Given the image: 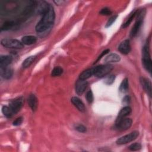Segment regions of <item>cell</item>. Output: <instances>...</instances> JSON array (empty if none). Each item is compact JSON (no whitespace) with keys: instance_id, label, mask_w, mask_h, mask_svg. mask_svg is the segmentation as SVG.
<instances>
[{"instance_id":"35","label":"cell","mask_w":152,"mask_h":152,"mask_svg":"<svg viewBox=\"0 0 152 152\" xmlns=\"http://www.w3.org/2000/svg\"><path fill=\"white\" fill-rule=\"evenodd\" d=\"M54 2L55 4H56L57 5H61L63 2H65V1H54Z\"/></svg>"},{"instance_id":"5","label":"cell","mask_w":152,"mask_h":152,"mask_svg":"<svg viewBox=\"0 0 152 152\" xmlns=\"http://www.w3.org/2000/svg\"><path fill=\"white\" fill-rule=\"evenodd\" d=\"M1 44L5 48L12 49H21L24 46L22 42L14 39H4L1 40Z\"/></svg>"},{"instance_id":"27","label":"cell","mask_w":152,"mask_h":152,"mask_svg":"<svg viewBox=\"0 0 152 152\" xmlns=\"http://www.w3.org/2000/svg\"><path fill=\"white\" fill-rule=\"evenodd\" d=\"M141 148V144L138 142L133 143L129 146V149L131 151H138V150H140Z\"/></svg>"},{"instance_id":"7","label":"cell","mask_w":152,"mask_h":152,"mask_svg":"<svg viewBox=\"0 0 152 152\" xmlns=\"http://www.w3.org/2000/svg\"><path fill=\"white\" fill-rule=\"evenodd\" d=\"M132 119L130 118H123L115 122V128L119 131H125L129 129L132 125Z\"/></svg>"},{"instance_id":"2","label":"cell","mask_w":152,"mask_h":152,"mask_svg":"<svg viewBox=\"0 0 152 152\" xmlns=\"http://www.w3.org/2000/svg\"><path fill=\"white\" fill-rule=\"evenodd\" d=\"M93 69V75L98 78H102L107 75L113 69V66L110 64L98 65L94 68Z\"/></svg>"},{"instance_id":"33","label":"cell","mask_w":152,"mask_h":152,"mask_svg":"<svg viewBox=\"0 0 152 152\" xmlns=\"http://www.w3.org/2000/svg\"><path fill=\"white\" fill-rule=\"evenodd\" d=\"M109 51H110V49H106V50H103L102 53H101V54L98 56V58H97V60L96 61V62H94V64L95 63H96L98 61H99L103 56H104L105 55H106L108 52H109Z\"/></svg>"},{"instance_id":"16","label":"cell","mask_w":152,"mask_h":152,"mask_svg":"<svg viewBox=\"0 0 152 152\" xmlns=\"http://www.w3.org/2000/svg\"><path fill=\"white\" fill-rule=\"evenodd\" d=\"M12 58L8 55H1L0 57V67L8 66L12 62Z\"/></svg>"},{"instance_id":"30","label":"cell","mask_w":152,"mask_h":152,"mask_svg":"<svg viewBox=\"0 0 152 152\" xmlns=\"http://www.w3.org/2000/svg\"><path fill=\"white\" fill-rule=\"evenodd\" d=\"M112 12L108 8H104L100 10L99 14L102 15H109L111 14Z\"/></svg>"},{"instance_id":"15","label":"cell","mask_w":152,"mask_h":152,"mask_svg":"<svg viewBox=\"0 0 152 152\" xmlns=\"http://www.w3.org/2000/svg\"><path fill=\"white\" fill-rule=\"evenodd\" d=\"M28 103L33 111H35L37 108V99L34 94H30L28 98Z\"/></svg>"},{"instance_id":"28","label":"cell","mask_w":152,"mask_h":152,"mask_svg":"<svg viewBox=\"0 0 152 152\" xmlns=\"http://www.w3.org/2000/svg\"><path fill=\"white\" fill-rule=\"evenodd\" d=\"M86 98L88 103H91L93 101V94L91 90H88L86 95Z\"/></svg>"},{"instance_id":"22","label":"cell","mask_w":152,"mask_h":152,"mask_svg":"<svg viewBox=\"0 0 152 152\" xmlns=\"http://www.w3.org/2000/svg\"><path fill=\"white\" fill-rule=\"evenodd\" d=\"M137 12H138V11H137V10H135V11H134L132 14H131V15H130V16L129 17V18L127 19V20L122 24V28H126V27H127L130 24H131V23L132 22V21L133 20V19L134 18V17H135V15H137Z\"/></svg>"},{"instance_id":"1","label":"cell","mask_w":152,"mask_h":152,"mask_svg":"<svg viewBox=\"0 0 152 152\" xmlns=\"http://www.w3.org/2000/svg\"><path fill=\"white\" fill-rule=\"evenodd\" d=\"M55 18V14L53 7L50 4L46 11L43 14L40 21L36 26V31L42 33L46 31L53 25Z\"/></svg>"},{"instance_id":"4","label":"cell","mask_w":152,"mask_h":152,"mask_svg":"<svg viewBox=\"0 0 152 152\" xmlns=\"http://www.w3.org/2000/svg\"><path fill=\"white\" fill-rule=\"evenodd\" d=\"M145 14V11L144 10H141L139 12H138V14H137L138 15V17L137 18V20H136L134 26L132 27V28L131 29V31L130 33L131 37H134L137 34V33L141 26V24L142 23V21H143V18L144 17Z\"/></svg>"},{"instance_id":"12","label":"cell","mask_w":152,"mask_h":152,"mask_svg":"<svg viewBox=\"0 0 152 152\" xmlns=\"http://www.w3.org/2000/svg\"><path fill=\"white\" fill-rule=\"evenodd\" d=\"M72 104L81 112H84L86 110L85 106L83 102L77 97H72L71 99Z\"/></svg>"},{"instance_id":"3","label":"cell","mask_w":152,"mask_h":152,"mask_svg":"<svg viewBox=\"0 0 152 152\" xmlns=\"http://www.w3.org/2000/svg\"><path fill=\"white\" fill-rule=\"evenodd\" d=\"M142 62L144 67L147 71L151 73L152 68V62L150 57L149 48L147 46H144L142 51Z\"/></svg>"},{"instance_id":"17","label":"cell","mask_w":152,"mask_h":152,"mask_svg":"<svg viewBox=\"0 0 152 152\" xmlns=\"http://www.w3.org/2000/svg\"><path fill=\"white\" fill-rule=\"evenodd\" d=\"M120 59H121V58L116 53H111L109 55L107 56L104 58V61L105 63H106L107 64H109L110 63L119 62Z\"/></svg>"},{"instance_id":"34","label":"cell","mask_w":152,"mask_h":152,"mask_svg":"<svg viewBox=\"0 0 152 152\" xmlns=\"http://www.w3.org/2000/svg\"><path fill=\"white\" fill-rule=\"evenodd\" d=\"M129 101H130V97L129 96H125L123 99V103L126 104H128L129 103Z\"/></svg>"},{"instance_id":"23","label":"cell","mask_w":152,"mask_h":152,"mask_svg":"<svg viewBox=\"0 0 152 152\" xmlns=\"http://www.w3.org/2000/svg\"><path fill=\"white\" fill-rule=\"evenodd\" d=\"M2 112L3 114L7 117V118H11L14 115L12 110L10 107V106H4L2 108Z\"/></svg>"},{"instance_id":"14","label":"cell","mask_w":152,"mask_h":152,"mask_svg":"<svg viewBox=\"0 0 152 152\" xmlns=\"http://www.w3.org/2000/svg\"><path fill=\"white\" fill-rule=\"evenodd\" d=\"M0 74L2 78L4 79H10L13 74L12 69L5 66V67H0Z\"/></svg>"},{"instance_id":"13","label":"cell","mask_w":152,"mask_h":152,"mask_svg":"<svg viewBox=\"0 0 152 152\" xmlns=\"http://www.w3.org/2000/svg\"><path fill=\"white\" fill-rule=\"evenodd\" d=\"M131 112V108L128 106L124 107L119 112L118 116L116 119V122L125 118L126 116L129 115Z\"/></svg>"},{"instance_id":"32","label":"cell","mask_w":152,"mask_h":152,"mask_svg":"<svg viewBox=\"0 0 152 152\" xmlns=\"http://www.w3.org/2000/svg\"><path fill=\"white\" fill-rule=\"evenodd\" d=\"M22 122H23V118L19 117L14 121V122H12V124L14 126H18V125H21L22 124Z\"/></svg>"},{"instance_id":"24","label":"cell","mask_w":152,"mask_h":152,"mask_svg":"<svg viewBox=\"0 0 152 152\" xmlns=\"http://www.w3.org/2000/svg\"><path fill=\"white\" fill-rule=\"evenodd\" d=\"M115 79V76L114 75L110 74L108 75H106L104 79V83L107 85H110L112 84Z\"/></svg>"},{"instance_id":"9","label":"cell","mask_w":152,"mask_h":152,"mask_svg":"<svg viewBox=\"0 0 152 152\" xmlns=\"http://www.w3.org/2000/svg\"><path fill=\"white\" fill-rule=\"evenodd\" d=\"M87 85H88V83L86 80H78L75 84L76 93L79 95H81L86 90L87 87Z\"/></svg>"},{"instance_id":"8","label":"cell","mask_w":152,"mask_h":152,"mask_svg":"<svg viewBox=\"0 0 152 152\" xmlns=\"http://www.w3.org/2000/svg\"><path fill=\"white\" fill-rule=\"evenodd\" d=\"M23 104V99L22 97H19L13 100L10 103V107L12 110L14 114L17 113L21 108Z\"/></svg>"},{"instance_id":"31","label":"cell","mask_w":152,"mask_h":152,"mask_svg":"<svg viewBox=\"0 0 152 152\" xmlns=\"http://www.w3.org/2000/svg\"><path fill=\"white\" fill-rule=\"evenodd\" d=\"M75 129L80 132H85L86 131V128L82 124L77 125L75 127Z\"/></svg>"},{"instance_id":"25","label":"cell","mask_w":152,"mask_h":152,"mask_svg":"<svg viewBox=\"0 0 152 152\" xmlns=\"http://www.w3.org/2000/svg\"><path fill=\"white\" fill-rule=\"evenodd\" d=\"M63 72V69L60 66H55L51 73V75L52 77H57L60 75Z\"/></svg>"},{"instance_id":"6","label":"cell","mask_w":152,"mask_h":152,"mask_svg":"<svg viewBox=\"0 0 152 152\" xmlns=\"http://www.w3.org/2000/svg\"><path fill=\"white\" fill-rule=\"evenodd\" d=\"M139 135V132L137 131H134L133 132H131L129 134L125 135L124 136H122L120 138H119L116 140V144L119 145H122L125 144H127L128 142H130L134 140H135L137 137Z\"/></svg>"},{"instance_id":"10","label":"cell","mask_w":152,"mask_h":152,"mask_svg":"<svg viewBox=\"0 0 152 152\" xmlns=\"http://www.w3.org/2000/svg\"><path fill=\"white\" fill-rule=\"evenodd\" d=\"M119 51L122 54L126 55L131 51V46L129 40H124L118 46Z\"/></svg>"},{"instance_id":"11","label":"cell","mask_w":152,"mask_h":152,"mask_svg":"<svg viewBox=\"0 0 152 152\" xmlns=\"http://www.w3.org/2000/svg\"><path fill=\"white\" fill-rule=\"evenodd\" d=\"M140 82L141 83V85L143 88L146 91L147 94L150 97H151V83L150 81L147 78L141 77L140 78Z\"/></svg>"},{"instance_id":"29","label":"cell","mask_w":152,"mask_h":152,"mask_svg":"<svg viewBox=\"0 0 152 152\" xmlns=\"http://www.w3.org/2000/svg\"><path fill=\"white\" fill-rule=\"evenodd\" d=\"M118 17V15H113L112 17H111L107 21L106 24V27L107 28V27H109L110 26L112 25V24L115 21L116 19Z\"/></svg>"},{"instance_id":"19","label":"cell","mask_w":152,"mask_h":152,"mask_svg":"<svg viewBox=\"0 0 152 152\" xmlns=\"http://www.w3.org/2000/svg\"><path fill=\"white\" fill-rule=\"evenodd\" d=\"M93 75V68H90L87 69L84 71H83L80 76H79V79L81 80H86L87 79L89 78L91 75Z\"/></svg>"},{"instance_id":"20","label":"cell","mask_w":152,"mask_h":152,"mask_svg":"<svg viewBox=\"0 0 152 152\" xmlns=\"http://www.w3.org/2000/svg\"><path fill=\"white\" fill-rule=\"evenodd\" d=\"M35 58H36V57L34 56H29V57L27 58L23 62V64H22L23 67L24 68L29 67L32 64V63L34 62Z\"/></svg>"},{"instance_id":"26","label":"cell","mask_w":152,"mask_h":152,"mask_svg":"<svg viewBox=\"0 0 152 152\" xmlns=\"http://www.w3.org/2000/svg\"><path fill=\"white\" fill-rule=\"evenodd\" d=\"M14 25V23L13 21H6L2 25V26L1 27V30H9L11 28H12Z\"/></svg>"},{"instance_id":"18","label":"cell","mask_w":152,"mask_h":152,"mask_svg":"<svg viewBox=\"0 0 152 152\" xmlns=\"http://www.w3.org/2000/svg\"><path fill=\"white\" fill-rule=\"evenodd\" d=\"M37 41V38L33 36H25L21 39V42L24 45H30L35 43Z\"/></svg>"},{"instance_id":"21","label":"cell","mask_w":152,"mask_h":152,"mask_svg":"<svg viewBox=\"0 0 152 152\" xmlns=\"http://www.w3.org/2000/svg\"><path fill=\"white\" fill-rule=\"evenodd\" d=\"M128 80L126 78L123 80L121 84H120L119 90L122 93H125L128 91Z\"/></svg>"}]
</instances>
